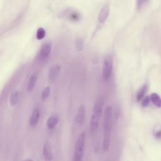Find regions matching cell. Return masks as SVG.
I'll list each match as a JSON object with an SVG mask.
<instances>
[{
    "label": "cell",
    "instance_id": "6da1fadb",
    "mask_svg": "<svg viewBox=\"0 0 161 161\" xmlns=\"http://www.w3.org/2000/svg\"><path fill=\"white\" fill-rule=\"evenodd\" d=\"M113 117V108L111 106H108L105 109L103 119V150L104 152H107L109 148Z\"/></svg>",
    "mask_w": 161,
    "mask_h": 161
},
{
    "label": "cell",
    "instance_id": "7a4b0ae2",
    "mask_svg": "<svg viewBox=\"0 0 161 161\" xmlns=\"http://www.w3.org/2000/svg\"><path fill=\"white\" fill-rule=\"evenodd\" d=\"M103 105L104 99L103 97H98L94 104L89 123V131L91 134L96 133L98 129L100 118L103 113Z\"/></svg>",
    "mask_w": 161,
    "mask_h": 161
},
{
    "label": "cell",
    "instance_id": "3957f363",
    "mask_svg": "<svg viewBox=\"0 0 161 161\" xmlns=\"http://www.w3.org/2000/svg\"><path fill=\"white\" fill-rule=\"evenodd\" d=\"M86 142V134L84 132H81L75 143L74 150V160L80 161L82 160L84 155Z\"/></svg>",
    "mask_w": 161,
    "mask_h": 161
},
{
    "label": "cell",
    "instance_id": "277c9868",
    "mask_svg": "<svg viewBox=\"0 0 161 161\" xmlns=\"http://www.w3.org/2000/svg\"><path fill=\"white\" fill-rule=\"evenodd\" d=\"M113 64V61L112 56L110 55L106 56L103 61L102 69V75L104 80H108L110 78L112 74Z\"/></svg>",
    "mask_w": 161,
    "mask_h": 161
},
{
    "label": "cell",
    "instance_id": "5b68a950",
    "mask_svg": "<svg viewBox=\"0 0 161 161\" xmlns=\"http://www.w3.org/2000/svg\"><path fill=\"white\" fill-rule=\"evenodd\" d=\"M52 50V43L49 42L43 43L39 50L38 57L40 60H43L47 58Z\"/></svg>",
    "mask_w": 161,
    "mask_h": 161
},
{
    "label": "cell",
    "instance_id": "8992f818",
    "mask_svg": "<svg viewBox=\"0 0 161 161\" xmlns=\"http://www.w3.org/2000/svg\"><path fill=\"white\" fill-rule=\"evenodd\" d=\"M109 6L108 4H105L103 6V7L101 8L97 17V20L99 23H103L108 18L109 14Z\"/></svg>",
    "mask_w": 161,
    "mask_h": 161
},
{
    "label": "cell",
    "instance_id": "52a82bcc",
    "mask_svg": "<svg viewBox=\"0 0 161 161\" xmlns=\"http://www.w3.org/2000/svg\"><path fill=\"white\" fill-rule=\"evenodd\" d=\"M40 118V111L39 108H34L29 118V121H28L29 126L31 127L36 126L39 122Z\"/></svg>",
    "mask_w": 161,
    "mask_h": 161
},
{
    "label": "cell",
    "instance_id": "ba28073f",
    "mask_svg": "<svg viewBox=\"0 0 161 161\" xmlns=\"http://www.w3.org/2000/svg\"><path fill=\"white\" fill-rule=\"evenodd\" d=\"M85 114L86 108L84 104H80L77 109L75 115V121L78 125L80 126L83 124L85 119Z\"/></svg>",
    "mask_w": 161,
    "mask_h": 161
},
{
    "label": "cell",
    "instance_id": "9c48e42d",
    "mask_svg": "<svg viewBox=\"0 0 161 161\" xmlns=\"http://www.w3.org/2000/svg\"><path fill=\"white\" fill-rule=\"evenodd\" d=\"M43 155L45 160H51L53 158V152L51 144L47 141L44 143L43 147Z\"/></svg>",
    "mask_w": 161,
    "mask_h": 161
},
{
    "label": "cell",
    "instance_id": "30bf717a",
    "mask_svg": "<svg viewBox=\"0 0 161 161\" xmlns=\"http://www.w3.org/2000/svg\"><path fill=\"white\" fill-rule=\"evenodd\" d=\"M61 66L59 64H56L53 65L48 71V79L50 80H55L59 75L60 71Z\"/></svg>",
    "mask_w": 161,
    "mask_h": 161
},
{
    "label": "cell",
    "instance_id": "8fae6325",
    "mask_svg": "<svg viewBox=\"0 0 161 161\" xmlns=\"http://www.w3.org/2000/svg\"><path fill=\"white\" fill-rule=\"evenodd\" d=\"M59 121L58 116L57 114H53L48 117L47 120V126L48 129H53L58 123Z\"/></svg>",
    "mask_w": 161,
    "mask_h": 161
},
{
    "label": "cell",
    "instance_id": "7c38bea8",
    "mask_svg": "<svg viewBox=\"0 0 161 161\" xmlns=\"http://www.w3.org/2000/svg\"><path fill=\"white\" fill-rule=\"evenodd\" d=\"M38 78V72H35L33 74H31L30 77L29 78L28 82V85H27V89L28 92L32 91V90L34 89L35 86L36 84V80Z\"/></svg>",
    "mask_w": 161,
    "mask_h": 161
},
{
    "label": "cell",
    "instance_id": "4fadbf2b",
    "mask_svg": "<svg viewBox=\"0 0 161 161\" xmlns=\"http://www.w3.org/2000/svg\"><path fill=\"white\" fill-rule=\"evenodd\" d=\"M150 101L153 103V104L157 106V108H160L161 106V99L160 96L155 92H153L149 96Z\"/></svg>",
    "mask_w": 161,
    "mask_h": 161
},
{
    "label": "cell",
    "instance_id": "5bb4252c",
    "mask_svg": "<svg viewBox=\"0 0 161 161\" xmlns=\"http://www.w3.org/2000/svg\"><path fill=\"white\" fill-rule=\"evenodd\" d=\"M147 90V84L143 85V87L139 90V91L138 92V93L136 94V101L138 102L140 101L144 97V96H145V95L146 94Z\"/></svg>",
    "mask_w": 161,
    "mask_h": 161
},
{
    "label": "cell",
    "instance_id": "9a60e30c",
    "mask_svg": "<svg viewBox=\"0 0 161 161\" xmlns=\"http://www.w3.org/2000/svg\"><path fill=\"white\" fill-rule=\"evenodd\" d=\"M19 98V92H13L9 98V103L12 106H14L18 102Z\"/></svg>",
    "mask_w": 161,
    "mask_h": 161
},
{
    "label": "cell",
    "instance_id": "2e32d148",
    "mask_svg": "<svg viewBox=\"0 0 161 161\" xmlns=\"http://www.w3.org/2000/svg\"><path fill=\"white\" fill-rule=\"evenodd\" d=\"M45 29L42 27L38 28L37 31H36V38L38 40H42L45 37Z\"/></svg>",
    "mask_w": 161,
    "mask_h": 161
},
{
    "label": "cell",
    "instance_id": "e0dca14e",
    "mask_svg": "<svg viewBox=\"0 0 161 161\" xmlns=\"http://www.w3.org/2000/svg\"><path fill=\"white\" fill-rule=\"evenodd\" d=\"M50 91V88L49 86H47L43 89L42 92V96H41L42 100H45L49 96Z\"/></svg>",
    "mask_w": 161,
    "mask_h": 161
},
{
    "label": "cell",
    "instance_id": "ac0fdd59",
    "mask_svg": "<svg viewBox=\"0 0 161 161\" xmlns=\"http://www.w3.org/2000/svg\"><path fill=\"white\" fill-rule=\"evenodd\" d=\"M83 41L81 38H78L75 42V47L77 51H82L83 49Z\"/></svg>",
    "mask_w": 161,
    "mask_h": 161
},
{
    "label": "cell",
    "instance_id": "d6986e66",
    "mask_svg": "<svg viewBox=\"0 0 161 161\" xmlns=\"http://www.w3.org/2000/svg\"><path fill=\"white\" fill-rule=\"evenodd\" d=\"M142 105L143 107H147L148 106V105L149 104L150 102V99L149 96H146L145 97H143L142 100Z\"/></svg>",
    "mask_w": 161,
    "mask_h": 161
},
{
    "label": "cell",
    "instance_id": "ffe728a7",
    "mask_svg": "<svg viewBox=\"0 0 161 161\" xmlns=\"http://www.w3.org/2000/svg\"><path fill=\"white\" fill-rule=\"evenodd\" d=\"M155 138H157V139H160V130H157V131L155 132Z\"/></svg>",
    "mask_w": 161,
    "mask_h": 161
}]
</instances>
